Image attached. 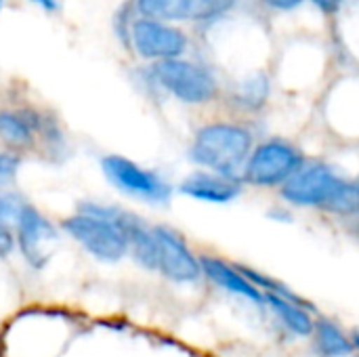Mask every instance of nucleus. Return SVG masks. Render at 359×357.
<instances>
[{
  "mask_svg": "<svg viewBox=\"0 0 359 357\" xmlns=\"http://www.w3.org/2000/svg\"><path fill=\"white\" fill-rule=\"evenodd\" d=\"M252 154V135L238 124H206L196 133L189 158L202 168L231 181H242L244 166Z\"/></svg>",
  "mask_w": 359,
  "mask_h": 357,
  "instance_id": "f257e3e1",
  "label": "nucleus"
},
{
  "mask_svg": "<svg viewBox=\"0 0 359 357\" xmlns=\"http://www.w3.org/2000/svg\"><path fill=\"white\" fill-rule=\"evenodd\" d=\"M63 229L101 261H120L128 255L126 236L116 221V208L82 204L80 213L63 221Z\"/></svg>",
  "mask_w": 359,
  "mask_h": 357,
  "instance_id": "f03ea898",
  "label": "nucleus"
},
{
  "mask_svg": "<svg viewBox=\"0 0 359 357\" xmlns=\"http://www.w3.org/2000/svg\"><path fill=\"white\" fill-rule=\"evenodd\" d=\"M303 164L305 158L292 143L269 139L252 149L242 179L255 187H282Z\"/></svg>",
  "mask_w": 359,
  "mask_h": 357,
  "instance_id": "7ed1b4c3",
  "label": "nucleus"
},
{
  "mask_svg": "<svg viewBox=\"0 0 359 357\" xmlns=\"http://www.w3.org/2000/svg\"><path fill=\"white\" fill-rule=\"evenodd\" d=\"M345 177H341L332 166L324 162H305L282 187L280 196L301 208H322L341 187Z\"/></svg>",
  "mask_w": 359,
  "mask_h": 357,
  "instance_id": "20e7f679",
  "label": "nucleus"
},
{
  "mask_svg": "<svg viewBox=\"0 0 359 357\" xmlns=\"http://www.w3.org/2000/svg\"><path fill=\"white\" fill-rule=\"evenodd\" d=\"M154 78L177 99L200 105L208 103L217 95V80L208 69L183 61V59H166L154 65Z\"/></svg>",
  "mask_w": 359,
  "mask_h": 357,
  "instance_id": "39448f33",
  "label": "nucleus"
},
{
  "mask_svg": "<svg viewBox=\"0 0 359 357\" xmlns=\"http://www.w3.org/2000/svg\"><path fill=\"white\" fill-rule=\"evenodd\" d=\"M101 166L111 185L128 196L143 198L156 204L168 202L170 198V185L158 173L147 170L124 156H107L103 158Z\"/></svg>",
  "mask_w": 359,
  "mask_h": 357,
  "instance_id": "423d86ee",
  "label": "nucleus"
},
{
  "mask_svg": "<svg viewBox=\"0 0 359 357\" xmlns=\"http://www.w3.org/2000/svg\"><path fill=\"white\" fill-rule=\"evenodd\" d=\"M154 234L158 240V257H160L158 271L179 284L196 282L202 276L200 259L189 250L183 236L166 225L154 227Z\"/></svg>",
  "mask_w": 359,
  "mask_h": 357,
  "instance_id": "0eeeda50",
  "label": "nucleus"
},
{
  "mask_svg": "<svg viewBox=\"0 0 359 357\" xmlns=\"http://www.w3.org/2000/svg\"><path fill=\"white\" fill-rule=\"evenodd\" d=\"M130 38L137 53L145 59H179L187 48V36L162 21L139 19L130 27Z\"/></svg>",
  "mask_w": 359,
  "mask_h": 357,
  "instance_id": "6e6552de",
  "label": "nucleus"
},
{
  "mask_svg": "<svg viewBox=\"0 0 359 357\" xmlns=\"http://www.w3.org/2000/svg\"><path fill=\"white\" fill-rule=\"evenodd\" d=\"M15 227V238L21 255L34 267H42L48 259L46 246L57 240V229L53 227V223L46 221V217L38 208L25 204L19 213Z\"/></svg>",
  "mask_w": 359,
  "mask_h": 357,
  "instance_id": "1a4fd4ad",
  "label": "nucleus"
},
{
  "mask_svg": "<svg viewBox=\"0 0 359 357\" xmlns=\"http://www.w3.org/2000/svg\"><path fill=\"white\" fill-rule=\"evenodd\" d=\"M116 221L120 223L126 236L128 252L135 257V261L147 271H158L160 257H158V240H156L154 227H147L137 215L120 210V208H116Z\"/></svg>",
  "mask_w": 359,
  "mask_h": 357,
  "instance_id": "9d476101",
  "label": "nucleus"
},
{
  "mask_svg": "<svg viewBox=\"0 0 359 357\" xmlns=\"http://www.w3.org/2000/svg\"><path fill=\"white\" fill-rule=\"evenodd\" d=\"M179 191L200 202L229 204L242 194V185L210 170H196L181 181Z\"/></svg>",
  "mask_w": 359,
  "mask_h": 357,
  "instance_id": "9b49d317",
  "label": "nucleus"
},
{
  "mask_svg": "<svg viewBox=\"0 0 359 357\" xmlns=\"http://www.w3.org/2000/svg\"><path fill=\"white\" fill-rule=\"evenodd\" d=\"M200 267H202V274L206 278H210L217 286H221L223 290H229L233 295H240V297H246L255 303H265V297L263 292L252 286L238 269L236 265L223 261V259H217V257H210V255H204L200 257Z\"/></svg>",
  "mask_w": 359,
  "mask_h": 357,
  "instance_id": "f8f14e48",
  "label": "nucleus"
},
{
  "mask_svg": "<svg viewBox=\"0 0 359 357\" xmlns=\"http://www.w3.org/2000/svg\"><path fill=\"white\" fill-rule=\"evenodd\" d=\"M311 337L316 341L318 353L322 357H349L355 353L351 337H347L343 328L328 318L316 320V328Z\"/></svg>",
  "mask_w": 359,
  "mask_h": 357,
  "instance_id": "ddd939ff",
  "label": "nucleus"
},
{
  "mask_svg": "<svg viewBox=\"0 0 359 357\" xmlns=\"http://www.w3.org/2000/svg\"><path fill=\"white\" fill-rule=\"evenodd\" d=\"M265 303L271 307V311L282 320V324L290 332H294L299 337H311L313 335L316 320L309 314V309H305V307H301L288 299L276 297V295H265Z\"/></svg>",
  "mask_w": 359,
  "mask_h": 357,
  "instance_id": "4468645a",
  "label": "nucleus"
},
{
  "mask_svg": "<svg viewBox=\"0 0 359 357\" xmlns=\"http://www.w3.org/2000/svg\"><path fill=\"white\" fill-rule=\"evenodd\" d=\"M38 122H32L25 114L0 112V141L13 149L29 147L34 141V130Z\"/></svg>",
  "mask_w": 359,
  "mask_h": 357,
  "instance_id": "2eb2a0df",
  "label": "nucleus"
},
{
  "mask_svg": "<svg viewBox=\"0 0 359 357\" xmlns=\"http://www.w3.org/2000/svg\"><path fill=\"white\" fill-rule=\"evenodd\" d=\"M137 11L143 15V19H154V21L189 19L187 0H137Z\"/></svg>",
  "mask_w": 359,
  "mask_h": 357,
  "instance_id": "dca6fc26",
  "label": "nucleus"
},
{
  "mask_svg": "<svg viewBox=\"0 0 359 357\" xmlns=\"http://www.w3.org/2000/svg\"><path fill=\"white\" fill-rule=\"evenodd\" d=\"M324 210L330 213V215H339V217L359 215V177L343 179L341 187L328 200Z\"/></svg>",
  "mask_w": 359,
  "mask_h": 357,
  "instance_id": "f3484780",
  "label": "nucleus"
},
{
  "mask_svg": "<svg viewBox=\"0 0 359 357\" xmlns=\"http://www.w3.org/2000/svg\"><path fill=\"white\" fill-rule=\"evenodd\" d=\"M269 95V80L265 74H252L248 76L242 84H240V90H238V99L242 105L250 107V109H257L265 103Z\"/></svg>",
  "mask_w": 359,
  "mask_h": 357,
  "instance_id": "a211bd4d",
  "label": "nucleus"
},
{
  "mask_svg": "<svg viewBox=\"0 0 359 357\" xmlns=\"http://www.w3.org/2000/svg\"><path fill=\"white\" fill-rule=\"evenodd\" d=\"M189 2V19H215L227 13L236 0H187Z\"/></svg>",
  "mask_w": 359,
  "mask_h": 357,
  "instance_id": "6ab92c4d",
  "label": "nucleus"
},
{
  "mask_svg": "<svg viewBox=\"0 0 359 357\" xmlns=\"http://www.w3.org/2000/svg\"><path fill=\"white\" fill-rule=\"evenodd\" d=\"M23 206H25V204L19 202L13 194L0 189V221H2V223H8V225H11V223H17L19 213H21Z\"/></svg>",
  "mask_w": 359,
  "mask_h": 357,
  "instance_id": "aec40b11",
  "label": "nucleus"
},
{
  "mask_svg": "<svg viewBox=\"0 0 359 357\" xmlns=\"http://www.w3.org/2000/svg\"><path fill=\"white\" fill-rule=\"evenodd\" d=\"M21 166V158L15 151H0V185L11 181Z\"/></svg>",
  "mask_w": 359,
  "mask_h": 357,
  "instance_id": "412c9836",
  "label": "nucleus"
},
{
  "mask_svg": "<svg viewBox=\"0 0 359 357\" xmlns=\"http://www.w3.org/2000/svg\"><path fill=\"white\" fill-rule=\"evenodd\" d=\"M15 242H17V238H15V231L11 229V225L0 221V257H8L15 248Z\"/></svg>",
  "mask_w": 359,
  "mask_h": 357,
  "instance_id": "4be33fe9",
  "label": "nucleus"
},
{
  "mask_svg": "<svg viewBox=\"0 0 359 357\" xmlns=\"http://www.w3.org/2000/svg\"><path fill=\"white\" fill-rule=\"evenodd\" d=\"M267 6H271V8H278V11H292V8H297L303 0H263Z\"/></svg>",
  "mask_w": 359,
  "mask_h": 357,
  "instance_id": "5701e85b",
  "label": "nucleus"
},
{
  "mask_svg": "<svg viewBox=\"0 0 359 357\" xmlns=\"http://www.w3.org/2000/svg\"><path fill=\"white\" fill-rule=\"evenodd\" d=\"M322 11H326V13H334V11H339V6H341V2L343 0H313Z\"/></svg>",
  "mask_w": 359,
  "mask_h": 357,
  "instance_id": "b1692460",
  "label": "nucleus"
},
{
  "mask_svg": "<svg viewBox=\"0 0 359 357\" xmlns=\"http://www.w3.org/2000/svg\"><path fill=\"white\" fill-rule=\"evenodd\" d=\"M32 2L40 4L44 11H55L57 8V0H32Z\"/></svg>",
  "mask_w": 359,
  "mask_h": 357,
  "instance_id": "393cba45",
  "label": "nucleus"
},
{
  "mask_svg": "<svg viewBox=\"0 0 359 357\" xmlns=\"http://www.w3.org/2000/svg\"><path fill=\"white\" fill-rule=\"evenodd\" d=\"M351 343H353L355 351L359 353V330H353V335H351Z\"/></svg>",
  "mask_w": 359,
  "mask_h": 357,
  "instance_id": "a878e982",
  "label": "nucleus"
},
{
  "mask_svg": "<svg viewBox=\"0 0 359 357\" xmlns=\"http://www.w3.org/2000/svg\"><path fill=\"white\" fill-rule=\"evenodd\" d=\"M0 6H2V0H0Z\"/></svg>",
  "mask_w": 359,
  "mask_h": 357,
  "instance_id": "bb28decb",
  "label": "nucleus"
}]
</instances>
